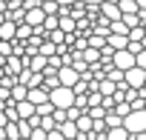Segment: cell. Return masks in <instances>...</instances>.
Segmentation results:
<instances>
[{"mask_svg": "<svg viewBox=\"0 0 146 140\" xmlns=\"http://www.w3.org/2000/svg\"><path fill=\"white\" fill-rule=\"evenodd\" d=\"M106 126H109V129H120V126H123V117H120L117 112H109V114H106Z\"/></svg>", "mask_w": 146, "mask_h": 140, "instance_id": "cell-17", "label": "cell"}, {"mask_svg": "<svg viewBox=\"0 0 146 140\" xmlns=\"http://www.w3.org/2000/svg\"><path fill=\"white\" fill-rule=\"evenodd\" d=\"M115 20H123V12H120V6H115V3H103V6H100V23L112 26Z\"/></svg>", "mask_w": 146, "mask_h": 140, "instance_id": "cell-4", "label": "cell"}, {"mask_svg": "<svg viewBox=\"0 0 146 140\" xmlns=\"http://www.w3.org/2000/svg\"><path fill=\"white\" fill-rule=\"evenodd\" d=\"M106 140H132V134L120 126V129H109V131H106Z\"/></svg>", "mask_w": 146, "mask_h": 140, "instance_id": "cell-16", "label": "cell"}, {"mask_svg": "<svg viewBox=\"0 0 146 140\" xmlns=\"http://www.w3.org/2000/svg\"><path fill=\"white\" fill-rule=\"evenodd\" d=\"M40 129H43V131H54V129H57L54 117H40Z\"/></svg>", "mask_w": 146, "mask_h": 140, "instance_id": "cell-20", "label": "cell"}, {"mask_svg": "<svg viewBox=\"0 0 146 140\" xmlns=\"http://www.w3.org/2000/svg\"><path fill=\"white\" fill-rule=\"evenodd\" d=\"M98 92H100L103 97H115V94H117V83H112V80L106 77V80L98 83Z\"/></svg>", "mask_w": 146, "mask_h": 140, "instance_id": "cell-11", "label": "cell"}, {"mask_svg": "<svg viewBox=\"0 0 146 140\" xmlns=\"http://www.w3.org/2000/svg\"><path fill=\"white\" fill-rule=\"evenodd\" d=\"M80 80H83V75L78 72L75 66H63V69H60V86H66V89H75Z\"/></svg>", "mask_w": 146, "mask_h": 140, "instance_id": "cell-3", "label": "cell"}, {"mask_svg": "<svg viewBox=\"0 0 146 140\" xmlns=\"http://www.w3.org/2000/svg\"><path fill=\"white\" fill-rule=\"evenodd\" d=\"M29 140H49V131H43V129L37 126V129L32 131V137H29Z\"/></svg>", "mask_w": 146, "mask_h": 140, "instance_id": "cell-21", "label": "cell"}, {"mask_svg": "<svg viewBox=\"0 0 146 140\" xmlns=\"http://www.w3.org/2000/svg\"><path fill=\"white\" fill-rule=\"evenodd\" d=\"M17 123H20V120H17ZM17 123H9V126H6V134H9V140H23V137H20V129H17Z\"/></svg>", "mask_w": 146, "mask_h": 140, "instance_id": "cell-19", "label": "cell"}, {"mask_svg": "<svg viewBox=\"0 0 146 140\" xmlns=\"http://www.w3.org/2000/svg\"><path fill=\"white\" fill-rule=\"evenodd\" d=\"M137 66H140V69H146V49L137 54Z\"/></svg>", "mask_w": 146, "mask_h": 140, "instance_id": "cell-25", "label": "cell"}, {"mask_svg": "<svg viewBox=\"0 0 146 140\" xmlns=\"http://www.w3.org/2000/svg\"><path fill=\"white\" fill-rule=\"evenodd\" d=\"M49 100H52V106H54V109H60V112H69L72 106L78 103V94H75V89H66V86H60V89L49 92Z\"/></svg>", "mask_w": 146, "mask_h": 140, "instance_id": "cell-1", "label": "cell"}, {"mask_svg": "<svg viewBox=\"0 0 146 140\" xmlns=\"http://www.w3.org/2000/svg\"><path fill=\"white\" fill-rule=\"evenodd\" d=\"M3 77H6V69H3V66H0V80H3Z\"/></svg>", "mask_w": 146, "mask_h": 140, "instance_id": "cell-27", "label": "cell"}, {"mask_svg": "<svg viewBox=\"0 0 146 140\" xmlns=\"http://www.w3.org/2000/svg\"><path fill=\"white\" fill-rule=\"evenodd\" d=\"M60 32H66V34H78V20L72 17V15H60Z\"/></svg>", "mask_w": 146, "mask_h": 140, "instance_id": "cell-8", "label": "cell"}, {"mask_svg": "<svg viewBox=\"0 0 146 140\" xmlns=\"http://www.w3.org/2000/svg\"><path fill=\"white\" fill-rule=\"evenodd\" d=\"M137 66V57L126 49V52H117L115 54V69H120V72H132V69Z\"/></svg>", "mask_w": 146, "mask_h": 140, "instance_id": "cell-6", "label": "cell"}, {"mask_svg": "<svg viewBox=\"0 0 146 140\" xmlns=\"http://www.w3.org/2000/svg\"><path fill=\"white\" fill-rule=\"evenodd\" d=\"M80 3H83L86 9H100V6L106 3V0H80Z\"/></svg>", "mask_w": 146, "mask_h": 140, "instance_id": "cell-22", "label": "cell"}, {"mask_svg": "<svg viewBox=\"0 0 146 140\" xmlns=\"http://www.w3.org/2000/svg\"><path fill=\"white\" fill-rule=\"evenodd\" d=\"M126 86H129V89H137V92H140V89L146 86V69L135 66L132 72H126Z\"/></svg>", "mask_w": 146, "mask_h": 140, "instance_id": "cell-5", "label": "cell"}, {"mask_svg": "<svg viewBox=\"0 0 146 140\" xmlns=\"http://www.w3.org/2000/svg\"><path fill=\"white\" fill-rule=\"evenodd\" d=\"M49 140H66V137L60 134V129H54V131H49Z\"/></svg>", "mask_w": 146, "mask_h": 140, "instance_id": "cell-24", "label": "cell"}, {"mask_svg": "<svg viewBox=\"0 0 146 140\" xmlns=\"http://www.w3.org/2000/svg\"><path fill=\"white\" fill-rule=\"evenodd\" d=\"M137 6H140V12H143V9H146V0H137Z\"/></svg>", "mask_w": 146, "mask_h": 140, "instance_id": "cell-26", "label": "cell"}, {"mask_svg": "<svg viewBox=\"0 0 146 140\" xmlns=\"http://www.w3.org/2000/svg\"><path fill=\"white\" fill-rule=\"evenodd\" d=\"M143 49H146V40H143Z\"/></svg>", "mask_w": 146, "mask_h": 140, "instance_id": "cell-30", "label": "cell"}, {"mask_svg": "<svg viewBox=\"0 0 146 140\" xmlns=\"http://www.w3.org/2000/svg\"><path fill=\"white\" fill-rule=\"evenodd\" d=\"M123 129L135 137V134H146V109L143 112H132L126 120H123Z\"/></svg>", "mask_w": 146, "mask_h": 140, "instance_id": "cell-2", "label": "cell"}, {"mask_svg": "<svg viewBox=\"0 0 146 140\" xmlns=\"http://www.w3.org/2000/svg\"><path fill=\"white\" fill-rule=\"evenodd\" d=\"M23 140H29V137H23Z\"/></svg>", "mask_w": 146, "mask_h": 140, "instance_id": "cell-31", "label": "cell"}, {"mask_svg": "<svg viewBox=\"0 0 146 140\" xmlns=\"http://www.w3.org/2000/svg\"><path fill=\"white\" fill-rule=\"evenodd\" d=\"M46 17H49V15L43 12V6H40V9H29V12H26V23H29L32 29H40V26L46 23Z\"/></svg>", "mask_w": 146, "mask_h": 140, "instance_id": "cell-7", "label": "cell"}, {"mask_svg": "<svg viewBox=\"0 0 146 140\" xmlns=\"http://www.w3.org/2000/svg\"><path fill=\"white\" fill-rule=\"evenodd\" d=\"M29 86H23V83H17L15 89H12V103H23V100H29Z\"/></svg>", "mask_w": 146, "mask_h": 140, "instance_id": "cell-12", "label": "cell"}, {"mask_svg": "<svg viewBox=\"0 0 146 140\" xmlns=\"http://www.w3.org/2000/svg\"><path fill=\"white\" fill-rule=\"evenodd\" d=\"M9 123H12V120H9V114H6V112H0V129H6Z\"/></svg>", "mask_w": 146, "mask_h": 140, "instance_id": "cell-23", "label": "cell"}, {"mask_svg": "<svg viewBox=\"0 0 146 140\" xmlns=\"http://www.w3.org/2000/svg\"><path fill=\"white\" fill-rule=\"evenodd\" d=\"M17 129H20V137H32V131H35V126H32L29 120H20Z\"/></svg>", "mask_w": 146, "mask_h": 140, "instance_id": "cell-18", "label": "cell"}, {"mask_svg": "<svg viewBox=\"0 0 146 140\" xmlns=\"http://www.w3.org/2000/svg\"><path fill=\"white\" fill-rule=\"evenodd\" d=\"M106 3H115V6H120V0H106Z\"/></svg>", "mask_w": 146, "mask_h": 140, "instance_id": "cell-29", "label": "cell"}, {"mask_svg": "<svg viewBox=\"0 0 146 140\" xmlns=\"http://www.w3.org/2000/svg\"><path fill=\"white\" fill-rule=\"evenodd\" d=\"M129 26H126V20H115L112 26H109V34H123V37H129Z\"/></svg>", "mask_w": 146, "mask_h": 140, "instance_id": "cell-15", "label": "cell"}, {"mask_svg": "<svg viewBox=\"0 0 146 140\" xmlns=\"http://www.w3.org/2000/svg\"><path fill=\"white\" fill-rule=\"evenodd\" d=\"M115 52H126L129 49V37H123V34H109V40H106Z\"/></svg>", "mask_w": 146, "mask_h": 140, "instance_id": "cell-9", "label": "cell"}, {"mask_svg": "<svg viewBox=\"0 0 146 140\" xmlns=\"http://www.w3.org/2000/svg\"><path fill=\"white\" fill-rule=\"evenodd\" d=\"M29 103L43 106V103H52V100H49V92H46V89H32V92H29Z\"/></svg>", "mask_w": 146, "mask_h": 140, "instance_id": "cell-10", "label": "cell"}, {"mask_svg": "<svg viewBox=\"0 0 146 140\" xmlns=\"http://www.w3.org/2000/svg\"><path fill=\"white\" fill-rule=\"evenodd\" d=\"M120 12H123V17L140 15V6H137V0H120Z\"/></svg>", "mask_w": 146, "mask_h": 140, "instance_id": "cell-13", "label": "cell"}, {"mask_svg": "<svg viewBox=\"0 0 146 140\" xmlns=\"http://www.w3.org/2000/svg\"><path fill=\"white\" fill-rule=\"evenodd\" d=\"M3 23H6V15H3V12H0V26H3Z\"/></svg>", "mask_w": 146, "mask_h": 140, "instance_id": "cell-28", "label": "cell"}, {"mask_svg": "<svg viewBox=\"0 0 146 140\" xmlns=\"http://www.w3.org/2000/svg\"><path fill=\"white\" fill-rule=\"evenodd\" d=\"M32 37H35V29H32L29 23H20V26H17V40H20V43H29Z\"/></svg>", "mask_w": 146, "mask_h": 140, "instance_id": "cell-14", "label": "cell"}]
</instances>
